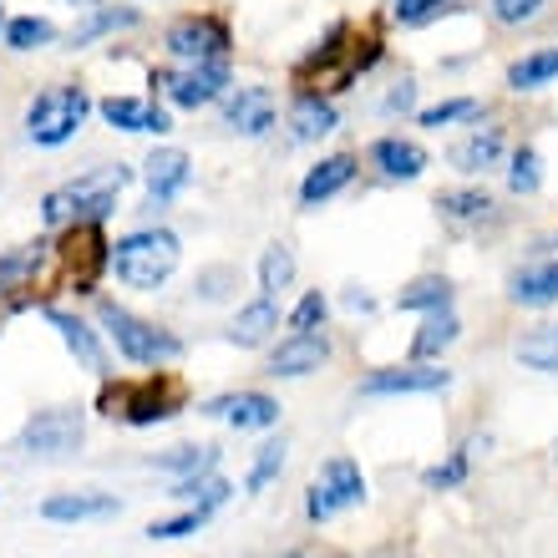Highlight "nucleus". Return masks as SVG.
Wrapping results in <instances>:
<instances>
[{"mask_svg": "<svg viewBox=\"0 0 558 558\" xmlns=\"http://www.w3.org/2000/svg\"><path fill=\"white\" fill-rule=\"evenodd\" d=\"M133 183V168L122 162H102V168H87L82 178L61 183L41 198V223L46 229H66V223H102L112 208H118V193Z\"/></svg>", "mask_w": 558, "mask_h": 558, "instance_id": "f257e3e1", "label": "nucleus"}, {"mask_svg": "<svg viewBox=\"0 0 558 558\" xmlns=\"http://www.w3.org/2000/svg\"><path fill=\"white\" fill-rule=\"evenodd\" d=\"M183 259V244H178L173 229H158V223H147V229H133V234H122L112 244V269H118L122 284H133V290H158L168 284Z\"/></svg>", "mask_w": 558, "mask_h": 558, "instance_id": "f03ea898", "label": "nucleus"}, {"mask_svg": "<svg viewBox=\"0 0 558 558\" xmlns=\"http://www.w3.org/2000/svg\"><path fill=\"white\" fill-rule=\"evenodd\" d=\"M92 118V97L76 82H51L31 97L26 107V137L36 147H66Z\"/></svg>", "mask_w": 558, "mask_h": 558, "instance_id": "7ed1b4c3", "label": "nucleus"}, {"mask_svg": "<svg viewBox=\"0 0 558 558\" xmlns=\"http://www.w3.org/2000/svg\"><path fill=\"white\" fill-rule=\"evenodd\" d=\"M97 320H102V330L112 336L118 355L133 361V366H162V361H178V355H183V340L178 336H168V330L153 320H137L133 310L112 305V300L97 310Z\"/></svg>", "mask_w": 558, "mask_h": 558, "instance_id": "20e7f679", "label": "nucleus"}, {"mask_svg": "<svg viewBox=\"0 0 558 558\" xmlns=\"http://www.w3.org/2000/svg\"><path fill=\"white\" fill-rule=\"evenodd\" d=\"M162 51H168L178 66L229 61V51H234V31H229V21H223V15H208V11L178 15L173 26L162 31Z\"/></svg>", "mask_w": 558, "mask_h": 558, "instance_id": "39448f33", "label": "nucleus"}, {"mask_svg": "<svg viewBox=\"0 0 558 558\" xmlns=\"http://www.w3.org/2000/svg\"><path fill=\"white\" fill-rule=\"evenodd\" d=\"M153 87L168 97L183 112H198V107L223 102V92L234 87V72L229 61H198V66H162L153 72Z\"/></svg>", "mask_w": 558, "mask_h": 558, "instance_id": "423d86ee", "label": "nucleus"}, {"mask_svg": "<svg viewBox=\"0 0 558 558\" xmlns=\"http://www.w3.org/2000/svg\"><path fill=\"white\" fill-rule=\"evenodd\" d=\"M361 502H366V477H361V462H355V457H330V462L320 468V477L310 483L305 513H310V523H330L336 513L361 508Z\"/></svg>", "mask_w": 558, "mask_h": 558, "instance_id": "0eeeda50", "label": "nucleus"}, {"mask_svg": "<svg viewBox=\"0 0 558 558\" xmlns=\"http://www.w3.org/2000/svg\"><path fill=\"white\" fill-rule=\"evenodd\" d=\"M102 407H112V416H122L128 426L168 422V416H178V407H183V381H173V376H147V381H137V386L107 391Z\"/></svg>", "mask_w": 558, "mask_h": 558, "instance_id": "6e6552de", "label": "nucleus"}, {"mask_svg": "<svg viewBox=\"0 0 558 558\" xmlns=\"http://www.w3.org/2000/svg\"><path fill=\"white\" fill-rule=\"evenodd\" d=\"M82 441H87V416L72 412V407H51V412H36L21 426L15 452L21 457H72Z\"/></svg>", "mask_w": 558, "mask_h": 558, "instance_id": "1a4fd4ad", "label": "nucleus"}, {"mask_svg": "<svg viewBox=\"0 0 558 558\" xmlns=\"http://www.w3.org/2000/svg\"><path fill=\"white\" fill-rule=\"evenodd\" d=\"M143 183H147V204L143 214H162V208L173 204L178 193L193 183V158L183 147H153L143 162Z\"/></svg>", "mask_w": 558, "mask_h": 558, "instance_id": "9d476101", "label": "nucleus"}, {"mask_svg": "<svg viewBox=\"0 0 558 558\" xmlns=\"http://www.w3.org/2000/svg\"><path fill=\"white\" fill-rule=\"evenodd\" d=\"M279 107H275V92L250 82V87H229L223 92V128L239 137H265L275 128Z\"/></svg>", "mask_w": 558, "mask_h": 558, "instance_id": "9b49d317", "label": "nucleus"}, {"mask_svg": "<svg viewBox=\"0 0 558 558\" xmlns=\"http://www.w3.org/2000/svg\"><path fill=\"white\" fill-rule=\"evenodd\" d=\"M452 386V371L441 366H391V371H376L361 381V397H432V391H447Z\"/></svg>", "mask_w": 558, "mask_h": 558, "instance_id": "f8f14e48", "label": "nucleus"}, {"mask_svg": "<svg viewBox=\"0 0 558 558\" xmlns=\"http://www.w3.org/2000/svg\"><path fill=\"white\" fill-rule=\"evenodd\" d=\"M107 128H118V133H153V137H168L173 133V118H168V107L147 102V97H128V92H112L97 102Z\"/></svg>", "mask_w": 558, "mask_h": 558, "instance_id": "ddd939ff", "label": "nucleus"}, {"mask_svg": "<svg viewBox=\"0 0 558 558\" xmlns=\"http://www.w3.org/2000/svg\"><path fill=\"white\" fill-rule=\"evenodd\" d=\"M371 168L386 178V183H416V178L432 168V153H426L416 137L386 133L371 143Z\"/></svg>", "mask_w": 558, "mask_h": 558, "instance_id": "4468645a", "label": "nucleus"}, {"mask_svg": "<svg viewBox=\"0 0 558 558\" xmlns=\"http://www.w3.org/2000/svg\"><path fill=\"white\" fill-rule=\"evenodd\" d=\"M355 173H361L355 153H330V158H320L305 178H300V208H320V204H330L336 193L351 189Z\"/></svg>", "mask_w": 558, "mask_h": 558, "instance_id": "2eb2a0df", "label": "nucleus"}, {"mask_svg": "<svg viewBox=\"0 0 558 558\" xmlns=\"http://www.w3.org/2000/svg\"><path fill=\"white\" fill-rule=\"evenodd\" d=\"M330 361V340L320 330H290L269 355V376H310Z\"/></svg>", "mask_w": 558, "mask_h": 558, "instance_id": "dca6fc26", "label": "nucleus"}, {"mask_svg": "<svg viewBox=\"0 0 558 558\" xmlns=\"http://www.w3.org/2000/svg\"><path fill=\"white\" fill-rule=\"evenodd\" d=\"M340 128V112L336 102L325 97V92H294L290 97V137L294 143H320V137H330Z\"/></svg>", "mask_w": 558, "mask_h": 558, "instance_id": "f3484780", "label": "nucleus"}, {"mask_svg": "<svg viewBox=\"0 0 558 558\" xmlns=\"http://www.w3.org/2000/svg\"><path fill=\"white\" fill-rule=\"evenodd\" d=\"M208 416H223L239 432H265V426L279 422V401L265 397V391H234V397H219L204 407Z\"/></svg>", "mask_w": 558, "mask_h": 558, "instance_id": "a211bd4d", "label": "nucleus"}, {"mask_svg": "<svg viewBox=\"0 0 558 558\" xmlns=\"http://www.w3.org/2000/svg\"><path fill=\"white\" fill-rule=\"evenodd\" d=\"M502 153H508V137H502V128H472L462 143H452V168L457 173H487V168H498Z\"/></svg>", "mask_w": 558, "mask_h": 558, "instance_id": "6ab92c4d", "label": "nucleus"}, {"mask_svg": "<svg viewBox=\"0 0 558 558\" xmlns=\"http://www.w3.org/2000/svg\"><path fill=\"white\" fill-rule=\"evenodd\" d=\"M508 300L513 305H529V310H544L558 300V259H533V265L513 269L508 279Z\"/></svg>", "mask_w": 558, "mask_h": 558, "instance_id": "aec40b11", "label": "nucleus"}, {"mask_svg": "<svg viewBox=\"0 0 558 558\" xmlns=\"http://www.w3.org/2000/svg\"><path fill=\"white\" fill-rule=\"evenodd\" d=\"M46 320L57 325V336L66 340V351H72L82 366H87V371H107L102 340H97V330H92L87 320H76V315H66V310H46Z\"/></svg>", "mask_w": 558, "mask_h": 558, "instance_id": "412c9836", "label": "nucleus"}, {"mask_svg": "<svg viewBox=\"0 0 558 558\" xmlns=\"http://www.w3.org/2000/svg\"><path fill=\"white\" fill-rule=\"evenodd\" d=\"M275 330H279V305L269 300V294H259L254 305H244L234 315V325H229V340H234V345H244V351H254V345H265Z\"/></svg>", "mask_w": 558, "mask_h": 558, "instance_id": "4be33fe9", "label": "nucleus"}, {"mask_svg": "<svg viewBox=\"0 0 558 558\" xmlns=\"http://www.w3.org/2000/svg\"><path fill=\"white\" fill-rule=\"evenodd\" d=\"M112 513H118V498H107V493H57V498L41 502V518H51V523H82V518Z\"/></svg>", "mask_w": 558, "mask_h": 558, "instance_id": "5701e85b", "label": "nucleus"}, {"mask_svg": "<svg viewBox=\"0 0 558 558\" xmlns=\"http://www.w3.org/2000/svg\"><path fill=\"white\" fill-rule=\"evenodd\" d=\"M457 336H462V320L452 315V305L432 310V315L422 320V330H416V340H412V355H416V361H437V355L447 351Z\"/></svg>", "mask_w": 558, "mask_h": 558, "instance_id": "b1692460", "label": "nucleus"}, {"mask_svg": "<svg viewBox=\"0 0 558 558\" xmlns=\"http://www.w3.org/2000/svg\"><path fill=\"white\" fill-rule=\"evenodd\" d=\"M143 15L133 11V5H97V11H87V21L82 26H72V36H66V46H92L97 36H112V31H122V26H137Z\"/></svg>", "mask_w": 558, "mask_h": 558, "instance_id": "393cba45", "label": "nucleus"}, {"mask_svg": "<svg viewBox=\"0 0 558 558\" xmlns=\"http://www.w3.org/2000/svg\"><path fill=\"white\" fill-rule=\"evenodd\" d=\"M554 76H558V46H538V51H529V57H518L513 66H508V87L538 92V87H548Z\"/></svg>", "mask_w": 558, "mask_h": 558, "instance_id": "a878e982", "label": "nucleus"}, {"mask_svg": "<svg viewBox=\"0 0 558 558\" xmlns=\"http://www.w3.org/2000/svg\"><path fill=\"white\" fill-rule=\"evenodd\" d=\"M397 305L401 310H422V315H432V310H447V305H452V279H441V275L412 279V284L397 294Z\"/></svg>", "mask_w": 558, "mask_h": 558, "instance_id": "bb28decb", "label": "nucleus"}, {"mask_svg": "<svg viewBox=\"0 0 558 558\" xmlns=\"http://www.w3.org/2000/svg\"><path fill=\"white\" fill-rule=\"evenodd\" d=\"M518 361L529 371H548V376H558V325H538V330H529V336L518 340Z\"/></svg>", "mask_w": 558, "mask_h": 558, "instance_id": "cd10ccee", "label": "nucleus"}, {"mask_svg": "<svg viewBox=\"0 0 558 558\" xmlns=\"http://www.w3.org/2000/svg\"><path fill=\"white\" fill-rule=\"evenodd\" d=\"M437 208H441V219H452V223H483L493 214V198L483 189H452L437 198Z\"/></svg>", "mask_w": 558, "mask_h": 558, "instance_id": "c85d7f7f", "label": "nucleus"}, {"mask_svg": "<svg viewBox=\"0 0 558 558\" xmlns=\"http://www.w3.org/2000/svg\"><path fill=\"white\" fill-rule=\"evenodd\" d=\"M51 41H57V26L46 15H15V21H5V46L11 51H46Z\"/></svg>", "mask_w": 558, "mask_h": 558, "instance_id": "c756f323", "label": "nucleus"}, {"mask_svg": "<svg viewBox=\"0 0 558 558\" xmlns=\"http://www.w3.org/2000/svg\"><path fill=\"white\" fill-rule=\"evenodd\" d=\"M472 118H483V102H477V97H447V102L422 107V112H416V122H422L426 133H441V128H452V122H472Z\"/></svg>", "mask_w": 558, "mask_h": 558, "instance_id": "7c9ffc66", "label": "nucleus"}, {"mask_svg": "<svg viewBox=\"0 0 558 558\" xmlns=\"http://www.w3.org/2000/svg\"><path fill=\"white\" fill-rule=\"evenodd\" d=\"M168 498H178V502H193V508H204V513H214L223 498H229V483L223 477H178V487L168 493Z\"/></svg>", "mask_w": 558, "mask_h": 558, "instance_id": "2f4dec72", "label": "nucleus"}, {"mask_svg": "<svg viewBox=\"0 0 558 558\" xmlns=\"http://www.w3.org/2000/svg\"><path fill=\"white\" fill-rule=\"evenodd\" d=\"M290 284H294V254L284 250V244H269L265 259H259V294L275 300V294L290 290Z\"/></svg>", "mask_w": 558, "mask_h": 558, "instance_id": "473e14b6", "label": "nucleus"}, {"mask_svg": "<svg viewBox=\"0 0 558 558\" xmlns=\"http://www.w3.org/2000/svg\"><path fill=\"white\" fill-rule=\"evenodd\" d=\"M219 462V447H173V452L158 457L162 472H178V477H204Z\"/></svg>", "mask_w": 558, "mask_h": 558, "instance_id": "72a5a7b5", "label": "nucleus"}, {"mask_svg": "<svg viewBox=\"0 0 558 558\" xmlns=\"http://www.w3.org/2000/svg\"><path fill=\"white\" fill-rule=\"evenodd\" d=\"M46 250L51 244H21V250H11L5 259H0V284H26V279H36V269L46 265Z\"/></svg>", "mask_w": 558, "mask_h": 558, "instance_id": "f704fd0d", "label": "nucleus"}, {"mask_svg": "<svg viewBox=\"0 0 558 558\" xmlns=\"http://www.w3.org/2000/svg\"><path fill=\"white\" fill-rule=\"evenodd\" d=\"M279 472H284V441H265V447H259V457H254L250 477H244V487H250V493H265Z\"/></svg>", "mask_w": 558, "mask_h": 558, "instance_id": "c9c22d12", "label": "nucleus"}, {"mask_svg": "<svg viewBox=\"0 0 558 558\" xmlns=\"http://www.w3.org/2000/svg\"><path fill=\"white\" fill-rule=\"evenodd\" d=\"M538 183H544V158H538L533 147H518L513 168H508V189L513 193H538Z\"/></svg>", "mask_w": 558, "mask_h": 558, "instance_id": "e433bc0d", "label": "nucleus"}, {"mask_svg": "<svg viewBox=\"0 0 558 558\" xmlns=\"http://www.w3.org/2000/svg\"><path fill=\"white\" fill-rule=\"evenodd\" d=\"M472 452H477V441H468V447H457L441 468H432L426 472V487H457L462 477H468V468H472Z\"/></svg>", "mask_w": 558, "mask_h": 558, "instance_id": "4c0bfd02", "label": "nucleus"}, {"mask_svg": "<svg viewBox=\"0 0 558 558\" xmlns=\"http://www.w3.org/2000/svg\"><path fill=\"white\" fill-rule=\"evenodd\" d=\"M452 0H391V21L397 26H426V21H437Z\"/></svg>", "mask_w": 558, "mask_h": 558, "instance_id": "58836bf2", "label": "nucleus"}, {"mask_svg": "<svg viewBox=\"0 0 558 558\" xmlns=\"http://www.w3.org/2000/svg\"><path fill=\"white\" fill-rule=\"evenodd\" d=\"M487 5H493V21H498V26H529V21L544 15L548 0H487Z\"/></svg>", "mask_w": 558, "mask_h": 558, "instance_id": "ea45409f", "label": "nucleus"}, {"mask_svg": "<svg viewBox=\"0 0 558 558\" xmlns=\"http://www.w3.org/2000/svg\"><path fill=\"white\" fill-rule=\"evenodd\" d=\"M204 508H189V513H183V518H168V523H153V529H147V538H153V544H158V538H162V544H168V538H189V533H198V529H204Z\"/></svg>", "mask_w": 558, "mask_h": 558, "instance_id": "a19ab883", "label": "nucleus"}, {"mask_svg": "<svg viewBox=\"0 0 558 558\" xmlns=\"http://www.w3.org/2000/svg\"><path fill=\"white\" fill-rule=\"evenodd\" d=\"M325 294L320 290H310V294H300V305L290 310V330H320L325 325Z\"/></svg>", "mask_w": 558, "mask_h": 558, "instance_id": "79ce46f5", "label": "nucleus"}, {"mask_svg": "<svg viewBox=\"0 0 558 558\" xmlns=\"http://www.w3.org/2000/svg\"><path fill=\"white\" fill-rule=\"evenodd\" d=\"M386 112H391V118H397V112H401V118H407V112H412V107H416V82H412V76H401V82H397V87H391V92H386Z\"/></svg>", "mask_w": 558, "mask_h": 558, "instance_id": "37998d69", "label": "nucleus"}, {"mask_svg": "<svg viewBox=\"0 0 558 558\" xmlns=\"http://www.w3.org/2000/svg\"><path fill=\"white\" fill-rule=\"evenodd\" d=\"M223 284H234V269H208V275H198V284H193V290L204 294V300H223Z\"/></svg>", "mask_w": 558, "mask_h": 558, "instance_id": "c03bdc74", "label": "nucleus"}, {"mask_svg": "<svg viewBox=\"0 0 558 558\" xmlns=\"http://www.w3.org/2000/svg\"><path fill=\"white\" fill-rule=\"evenodd\" d=\"M345 310H351V315H371V310H376V300H371L366 290H351V294H345Z\"/></svg>", "mask_w": 558, "mask_h": 558, "instance_id": "a18cd8bd", "label": "nucleus"}, {"mask_svg": "<svg viewBox=\"0 0 558 558\" xmlns=\"http://www.w3.org/2000/svg\"><path fill=\"white\" fill-rule=\"evenodd\" d=\"M66 5H72V11H82V15H87V11H97L102 0H66Z\"/></svg>", "mask_w": 558, "mask_h": 558, "instance_id": "49530a36", "label": "nucleus"}, {"mask_svg": "<svg viewBox=\"0 0 558 558\" xmlns=\"http://www.w3.org/2000/svg\"><path fill=\"white\" fill-rule=\"evenodd\" d=\"M0 26H5V0H0Z\"/></svg>", "mask_w": 558, "mask_h": 558, "instance_id": "de8ad7c7", "label": "nucleus"}]
</instances>
